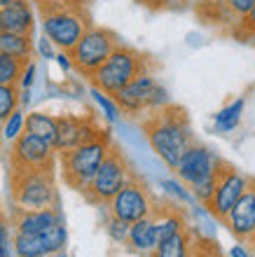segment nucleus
Here are the masks:
<instances>
[{"mask_svg":"<svg viewBox=\"0 0 255 257\" xmlns=\"http://www.w3.org/2000/svg\"><path fill=\"white\" fill-rule=\"evenodd\" d=\"M141 128L148 138L150 148L159 155V159L174 171L183 152L195 143L192 124L188 112L174 103H166L157 110L145 112L141 119Z\"/></svg>","mask_w":255,"mask_h":257,"instance_id":"f257e3e1","label":"nucleus"},{"mask_svg":"<svg viewBox=\"0 0 255 257\" xmlns=\"http://www.w3.org/2000/svg\"><path fill=\"white\" fill-rule=\"evenodd\" d=\"M10 190L14 210L56 208V183L54 169H28L10 164Z\"/></svg>","mask_w":255,"mask_h":257,"instance_id":"f03ea898","label":"nucleus"},{"mask_svg":"<svg viewBox=\"0 0 255 257\" xmlns=\"http://www.w3.org/2000/svg\"><path fill=\"white\" fill-rule=\"evenodd\" d=\"M150 70V59L141 54L138 49L129 47V45H117L110 52L106 61L89 75L87 80L92 82V87L103 91L108 96H115L122 87H127L129 82L138 77L141 73Z\"/></svg>","mask_w":255,"mask_h":257,"instance_id":"7ed1b4c3","label":"nucleus"},{"mask_svg":"<svg viewBox=\"0 0 255 257\" xmlns=\"http://www.w3.org/2000/svg\"><path fill=\"white\" fill-rule=\"evenodd\" d=\"M110 145H113L110 131L103 128V134L96 136L94 141L82 143V145H77V148H73V150H66V152H59L61 176H63L68 187H73V190H77V192H84L89 180L94 178V173L99 171L101 162L106 159Z\"/></svg>","mask_w":255,"mask_h":257,"instance_id":"20e7f679","label":"nucleus"},{"mask_svg":"<svg viewBox=\"0 0 255 257\" xmlns=\"http://www.w3.org/2000/svg\"><path fill=\"white\" fill-rule=\"evenodd\" d=\"M40 19L45 38L59 52H66V54L77 45L84 31L92 26V19H89V12L84 5H63L42 10Z\"/></svg>","mask_w":255,"mask_h":257,"instance_id":"39448f33","label":"nucleus"},{"mask_svg":"<svg viewBox=\"0 0 255 257\" xmlns=\"http://www.w3.org/2000/svg\"><path fill=\"white\" fill-rule=\"evenodd\" d=\"M134 176V171L129 166L127 157L122 155V150L117 145H110L106 159L101 162L99 171L94 173V178L89 180V185L84 187V199L89 203H99L106 206L117 192L127 185V180Z\"/></svg>","mask_w":255,"mask_h":257,"instance_id":"423d86ee","label":"nucleus"},{"mask_svg":"<svg viewBox=\"0 0 255 257\" xmlns=\"http://www.w3.org/2000/svg\"><path fill=\"white\" fill-rule=\"evenodd\" d=\"M113 101L117 103L120 112H124L129 117H138V115L150 112V110H157L161 105H166L168 94H166V89L157 82V77L148 70V73H141L138 77H134L127 87H122L113 96Z\"/></svg>","mask_w":255,"mask_h":257,"instance_id":"0eeeda50","label":"nucleus"},{"mask_svg":"<svg viewBox=\"0 0 255 257\" xmlns=\"http://www.w3.org/2000/svg\"><path fill=\"white\" fill-rule=\"evenodd\" d=\"M120 45V38L110 31V28H101V26H89L84 31L77 45H75L70 52H68V59H70V66L82 75V77H89L96 68L106 61L110 52Z\"/></svg>","mask_w":255,"mask_h":257,"instance_id":"6e6552de","label":"nucleus"},{"mask_svg":"<svg viewBox=\"0 0 255 257\" xmlns=\"http://www.w3.org/2000/svg\"><path fill=\"white\" fill-rule=\"evenodd\" d=\"M154 203H157V199H154L152 192L148 190V185L134 173V176L127 180V185H124L106 206L113 217L131 224V222H136V220H141V217H148L150 213H152Z\"/></svg>","mask_w":255,"mask_h":257,"instance_id":"1a4fd4ad","label":"nucleus"},{"mask_svg":"<svg viewBox=\"0 0 255 257\" xmlns=\"http://www.w3.org/2000/svg\"><path fill=\"white\" fill-rule=\"evenodd\" d=\"M246 185H248V176H243L239 169H234L229 162L220 159L218 164V171H215V190L211 194V201L204 206V208L215 217V220H225L227 213L232 210L236 201H239V196L243 194L246 190Z\"/></svg>","mask_w":255,"mask_h":257,"instance_id":"9d476101","label":"nucleus"},{"mask_svg":"<svg viewBox=\"0 0 255 257\" xmlns=\"http://www.w3.org/2000/svg\"><path fill=\"white\" fill-rule=\"evenodd\" d=\"M218 164H220V157L213 155L208 148H204V145H199L195 141L183 152V157L176 164L174 173L178 176V180L183 185L192 187V185L202 183V180L213 176L215 171H218Z\"/></svg>","mask_w":255,"mask_h":257,"instance_id":"9b49d317","label":"nucleus"},{"mask_svg":"<svg viewBox=\"0 0 255 257\" xmlns=\"http://www.w3.org/2000/svg\"><path fill=\"white\" fill-rule=\"evenodd\" d=\"M103 134V126H99L92 115H59L56 117V141L54 150L66 152L82 143L94 141L96 136Z\"/></svg>","mask_w":255,"mask_h":257,"instance_id":"f8f14e48","label":"nucleus"},{"mask_svg":"<svg viewBox=\"0 0 255 257\" xmlns=\"http://www.w3.org/2000/svg\"><path fill=\"white\" fill-rule=\"evenodd\" d=\"M222 224L229 229V234L243 245H250L255 236V178H248V185L239 201L232 206Z\"/></svg>","mask_w":255,"mask_h":257,"instance_id":"ddd939ff","label":"nucleus"},{"mask_svg":"<svg viewBox=\"0 0 255 257\" xmlns=\"http://www.w3.org/2000/svg\"><path fill=\"white\" fill-rule=\"evenodd\" d=\"M10 164L28 166V169H54L56 164V150L49 143L40 141L38 136L21 131V136L14 141Z\"/></svg>","mask_w":255,"mask_h":257,"instance_id":"4468645a","label":"nucleus"},{"mask_svg":"<svg viewBox=\"0 0 255 257\" xmlns=\"http://www.w3.org/2000/svg\"><path fill=\"white\" fill-rule=\"evenodd\" d=\"M150 215H152V222H154V236H157V243H161V241L171 238L174 234H178V231L192 227L185 208L178 206V203L157 201Z\"/></svg>","mask_w":255,"mask_h":257,"instance_id":"2eb2a0df","label":"nucleus"},{"mask_svg":"<svg viewBox=\"0 0 255 257\" xmlns=\"http://www.w3.org/2000/svg\"><path fill=\"white\" fill-rule=\"evenodd\" d=\"M35 14L31 0H12L10 5L0 7V31L3 33L33 35Z\"/></svg>","mask_w":255,"mask_h":257,"instance_id":"dca6fc26","label":"nucleus"},{"mask_svg":"<svg viewBox=\"0 0 255 257\" xmlns=\"http://www.w3.org/2000/svg\"><path fill=\"white\" fill-rule=\"evenodd\" d=\"M61 220L56 208L42 210H14V231H28V234H42L52 224Z\"/></svg>","mask_w":255,"mask_h":257,"instance_id":"f3484780","label":"nucleus"},{"mask_svg":"<svg viewBox=\"0 0 255 257\" xmlns=\"http://www.w3.org/2000/svg\"><path fill=\"white\" fill-rule=\"evenodd\" d=\"M195 236H197V229L195 227H188V229L178 231V234H174L166 241L157 243L154 250H150L145 257H190Z\"/></svg>","mask_w":255,"mask_h":257,"instance_id":"a211bd4d","label":"nucleus"},{"mask_svg":"<svg viewBox=\"0 0 255 257\" xmlns=\"http://www.w3.org/2000/svg\"><path fill=\"white\" fill-rule=\"evenodd\" d=\"M127 243L131 245L136 252H143V255H148L150 250H154V245H157V236H154L152 215L141 217V220H136V222L129 224Z\"/></svg>","mask_w":255,"mask_h":257,"instance_id":"6ab92c4d","label":"nucleus"},{"mask_svg":"<svg viewBox=\"0 0 255 257\" xmlns=\"http://www.w3.org/2000/svg\"><path fill=\"white\" fill-rule=\"evenodd\" d=\"M35 52L33 35H19V33H3L0 31V54L14 56V59H26L31 61Z\"/></svg>","mask_w":255,"mask_h":257,"instance_id":"aec40b11","label":"nucleus"},{"mask_svg":"<svg viewBox=\"0 0 255 257\" xmlns=\"http://www.w3.org/2000/svg\"><path fill=\"white\" fill-rule=\"evenodd\" d=\"M24 131L38 136L40 141L49 143L54 148V141H56V117L47 115V112H28L26 122H24Z\"/></svg>","mask_w":255,"mask_h":257,"instance_id":"412c9836","label":"nucleus"},{"mask_svg":"<svg viewBox=\"0 0 255 257\" xmlns=\"http://www.w3.org/2000/svg\"><path fill=\"white\" fill-rule=\"evenodd\" d=\"M12 248L17 257H47L45 243L40 234H28V231H14Z\"/></svg>","mask_w":255,"mask_h":257,"instance_id":"4be33fe9","label":"nucleus"},{"mask_svg":"<svg viewBox=\"0 0 255 257\" xmlns=\"http://www.w3.org/2000/svg\"><path fill=\"white\" fill-rule=\"evenodd\" d=\"M243 108H246V101H243V98H236V101H232L229 105H225V108L215 115V128H218V131H234V128L239 126V122H241Z\"/></svg>","mask_w":255,"mask_h":257,"instance_id":"5701e85b","label":"nucleus"},{"mask_svg":"<svg viewBox=\"0 0 255 257\" xmlns=\"http://www.w3.org/2000/svg\"><path fill=\"white\" fill-rule=\"evenodd\" d=\"M26 59L0 54V84H19V77L26 68Z\"/></svg>","mask_w":255,"mask_h":257,"instance_id":"b1692460","label":"nucleus"},{"mask_svg":"<svg viewBox=\"0 0 255 257\" xmlns=\"http://www.w3.org/2000/svg\"><path fill=\"white\" fill-rule=\"evenodd\" d=\"M19 84H0V124L19 108Z\"/></svg>","mask_w":255,"mask_h":257,"instance_id":"393cba45","label":"nucleus"},{"mask_svg":"<svg viewBox=\"0 0 255 257\" xmlns=\"http://www.w3.org/2000/svg\"><path fill=\"white\" fill-rule=\"evenodd\" d=\"M42 243H45V250H47V255H52V252H61L63 250V245H66L68 241V234H66V227H63V222H56L52 224L47 231H42Z\"/></svg>","mask_w":255,"mask_h":257,"instance_id":"a878e982","label":"nucleus"},{"mask_svg":"<svg viewBox=\"0 0 255 257\" xmlns=\"http://www.w3.org/2000/svg\"><path fill=\"white\" fill-rule=\"evenodd\" d=\"M24 122H26V112H24V108L19 105L12 115L7 117L5 122L0 124V134H3V138L10 141V143H14L21 136V131H24Z\"/></svg>","mask_w":255,"mask_h":257,"instance_id":"bb28decb","label":"nucleus"},{"mask_svg":"<svg viewBox=\"0 0 255 257\" xmlns=\"http://www.w3.org/2000/svg\"><path fill=\"white\" fill-rule=\"evenodd\" d=\"M253 5L255 0H225L222 3V19L227 24H236L253 10Z\"/></svg>","mask_w":255,"mask_h":257,"instance_id":"cd10ccee","label":"nucleus"},{"mask_svg":"<svg viewBox=\"0 0 255 257\" xmlns=\"http://www.w3.org/2000/svg\"><path fill=\"white\" fill-rule=\"evenodd\" d=\"M190 257H225V255H222V250H220V245H218V241L202 236V234L197 231Z\"/></svg>","mask_w":255,"mask_h":257,"instance_id":"c85d7f7f","label":"nucleus"},{"mask_svg":"<svg viewBox=\"0 0 255 257\" xmlns=\"http://www.w3.org/2000/svg\"><path fill=\"white\" fill-rule=\"evenodd\" d=\"M92 96H94V101L99 103L101 110L106 112L108 122H117V117H120L122 112H120V108H117V103L113 101V96L103 94V91H99V89H94V87H92Z\"/></svg>","mask_w":255,"mask_h":257,"instance_id":"c756f323","label":"nucleus"},{"mask_svg":"<svg viewBox=\"0 0 255 257\" xmlns=\"http://www.w3.org/2000/svg\"><path fill=\"white\" fill-rule=\"evenodd\" d=\"M253 33H255V5H253V10H250L241 21H236L234 28H232V35L239 38V40H248Z\"/></svg>","mask_w":255,"mask_h":257,"instance_id":"7c9ffc66","label":"nucleus"},{"mask_svg":"<svg viewBox=\"0 0 255 257\" xmlns=\"http://www.w3.org/2000/svg\"><path fill=\"white\" fill-rule=\"evenodd\" d=\"M12 234H10V222L0 215V257H14L12 255Z\"/></svg>","mask_w":255,"mask_h":257,"instance_id":"2f4dec72","label":"nucleus"},{"mask_svg":"<svg viewBox=\"0 0 255 257\" xmlns=\"http://www.w3.org/2000/svg\"><path fill=\"white\" fill-rule=\"evenodd\" d=\"M108 234H110V236H113V241H117V243H127L129 224L110 215V222H108Z\"/></svg>","mask_w":255,"mask_h":257,"instance_id":"473e14b6","label":"nucleus"},{"mask_svg":"<svg viewBox=\"0 0 255 257\" xmlns=\"http://www.w3.org/2000/svg\"><path fill=\"white\" fill-rule=\"evenodd\" d=\"M35 3L38 10H52V7H63V5H84V0H31Z\"/></svg>","mask_w":255,"mask_h":257,"instance_id":"72a5a7b5","label":"nucleus"},{"mask_svg":"<svg viewBox=\"0 0 255 257\" xmlns=\"http://www.w3.org/2000/svg\"><path fill=\"white\" fill-rule=\"evenodd\" d=\"M35 70H38V68H35V63L28 61L26 68H24V73H21V77H19V89H31V87H33Z\"/></svg>","mask_w":255,"mask_h":257,"instance_id":"f704fd0d","label":"nucleus"},{"mask_svg":"<svg viewBox=\"0 0 255 257\" xmlns=\"http://www.w3.org/2000/svg\"><path fill=\"white\" fill-rule=\"evenodd\" d=\"M161 187H164V190H168L171 194H176L178 199H181V201H190V199H192V196H190V192L183 190V187L176 183V180H161Z\"/></svg>","mask_w":255,"mask_h":257,"instance_id":"c9c22d12","label":"nucleus"},{"mask_svg":"<svg viewBox=\"0 0 255 257\" xmlns=\"http://www.w3.org/2000/svg\"><path fill=\"white\" fill-rule=\"evenodd\" d=\"M38 49H40L42 59H54V45L47 40V38H42V40L38 42Z\"/></svg>","mask_w":255,"mask_h":257,"instance_id":"e433bc0d","label":"nucleus"},{"mask_svg":"<svg viewBox=\"0 0 255 257\" xmlns=\"http://www.w3.org/2000/svg\"><path fill=\"white\" fill-rule=\"evenodd\" d=\"M229 257H250V252L243 248V243H239V245H232V250H229Z\"/></svg>","mask_w":255,"mask_h":257,"instance_id":"4c0bfd02","label":"nucleus"},{"mask_svg":"<svg viewBox=\"0 0 255 257\" xmlns=\"http://www.w3.org/2000/svg\"><path fill=\"white\" fill-rule=\"evenodd\" d=\"M54 59L59 61V66L63 68V70H70V68H73V66H70V59H68V54H66V52H59V54L54 56Z\"/></svg>","mask_w":255,"mask_h":257,"instance_id":"58836bf2","label":"nucleus"},{"mask_svg":"<svg viewBox=\"0 0 255 257\" xmlns=\"http://www.w3.org/2000/svg\"><path fill=\"white\" fill-rule=\"evenodd\" d=\"M225 0H206V3H202V5H222Z\"/></svg>","mask_w":255,"mask_h":257,"instance_id":"ea45409f","label":"nucleus"},{"mask_svg":"<svg viewBox=\"0 0 255 257\" xmlns=\"http://www.w3.org/2000/svg\"><path fill=\"white\" fill-rule=\"evenodd\" d=\"M47 257H66L63 252H52V255H47Z\"/></svg>","mask_w":255,"mask_h":257,"instance_id":"a19ab883","label":"nucleus"},{"mask_svg":"<svg viewBox=\"0 0 255 257\" xmlns=\"http://www.w3.org/2000/svg\"><path fill=\"white\" fill-rule=\"evenodd\" d=\"M12 0H0V7H5V5H10Z\"/></svg>","mask_w":255,"mask_h":257,"instance_id":"79ce46f5","label":"nucleus"},{"mask_svg":"<svg viewBox=\"0 0 255 257\" xmlns=\"http://www.w3.org/2000/svg\"><path fill=\"white\" fill-rule=\"evenodd\" d=\"M248 42H250V45H253V47H255V33H253V35H250V38H248Z\"/></svg>","mask_w":255,"mask_h":257,"instance_id":"37998d69","label":"nucleus"},{"mask_svg":"<svg viewBox=\"0 0 255 257\" xmlns=\"http://www.w3.org/2000/svg\"><path fill=\"white\" fill-rule=\"evenodd\" d=\"M199 3H206V0H199Z\"/></svg>","mask_w":255,"mask_h":257,"instance_id":"c03bdc74","label":"nucleus"},{"mask_svg":"<svg viewBox=\"0 0 255 257\" xmlns=\"http://www.w3.org/2000/svg\"><path fill=\"white\" fill-rule=\"evenodd\" d=\"M253 250H255V245H253Z\"/></svg>","mask_w":255,"mask_h":257,"instance_id":"a18cd8bd","label":"nucleus"}]
</instances>
